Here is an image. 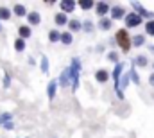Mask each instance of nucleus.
Returning <instances> with one entry per match:
<instances>
[{
  "label": "nucleus",
  "mask_w": 154,
  "mask_h": 138,
  "mask_svg": "<svg viewBox=\"0 0 154 138\" xmlns=\"http://www.w3.org/2000/svg\"><path fill=\"white\" fill-rule=\"evenodd\" d=\"M74 7H75V4H74L72 0H65V2H61V9H63L65 13H72Z\"/></svg>",
  "instance_id": "nucleus-4"
},
{
  "label": "nucleus",
  "mask_w": 154,
  "mask_h": 138,
  "mask_svg": "<svg viewBox=\"0 0 154 138\" xmlns=\"http://www.w3.org/2000/svg\"><path fill=\"white\" fill-rule=\"evenodd\" d=\"M143 43V36H136L134 38V45H142Z\"/></svg>",
  "instance_id": "nucleus-25"
},
{
  "label": "nucleus",
  "mask_w": 154,
  "mask_h": 138,
  "mask_svg": "<svg viewBox=\"0 0 154 138\" xmlns=\"http://www.w3.org/2000/svg\"><path fill=\"white\" fill-rule=\"evenodd\" d=\"M14 49H16V50H18V52H22V50H23V49H25V41H23V39H22V38H18V39H16V41H14Z\"/></svg>",
  "instance_id": "nucleus-12"
},
{
  "label": "nucleus",
  "mask_w": 154,
  "mask_h": 138,
  "mask_svg": "<svg viewBox=\"0 0 154 138\" xmlns=\"http://www.w3.org/2000/svg\"><path fill=\"white\" fill-rule=\"evenodd\" d=\"M9 16H11V11L5 9V7H2V9H0V18H2V20H7Z\"/></svg>",
  "instance_id": "nucleus-18"
},
{
  "label": "nucleus",
  "mask_w": 154,
  "mask_h": 138,
  "mask_svg": "<svg viewBox=\"0 0 154 138\" xmlns=\"http://www.w3.org/2000/svg\"><path fill=\"white\" fill-rule=\"evenodd\" d=\"M56 88H57V81H56V79H52V81L48 83V97H50V99H54V97H56Z\"/></svg>",
  "instance_id": "nucleus-7"
},
{
  "label": "nucleus",
  "mask_w": 154,
  "mask_h": 138,
  "mask_svg": "<svg viewBox=\"0 0 154 138\" xmlns=\"http://www.w3.org/2000/svg\"><path fill=\"white\" fill-rule=\"evenodd\" d=\"M145 29H147V33H149V34H151V36H154V22H149Z\"/></svg>",
  "instance_id": "nucleus-23"
},
{
  "label": "nucleus",
  "mask_w": 154,
  "mask_h": 138,
  "mask_svg": "<svg viewBox=\"0 0 154 138\" xmlns=\"http://www.w3.org/2000/svg\"><path fill=\"white\" fill-rule=\"evenodd\" d=\"M4 127H5V129H13V124H11V122H5Z\"/></svg>",
  "instance_id": "nucleus-29"
},
{
  "label": "nucleus",
  "mask_w": 154,
  "mask_h": 138,
  "mask_svg": "<svg viewBox=\"0 0 154 138\" xmlns=\"http://www.w3.org/2000/svg\"><path fill=\"white\" fill-rule=\"evenodd\" d=\"M116 41H118V45L122 47V50L124 52H127L129 49H131V39H129V36H127V31H118L116 33Z\"/></svg>",
  "instance_id": "nucleus-1"
},
{
  "label": "nucleus",
  "mask_w": 154,
  "mask_h": 138,
  "mask_svg": "<svg viewBox=\"0 0 154 138\" xmlns=\"http://www.w3.org/2000/svg\"><path fill=\"white\" fill-rule=\"evenodd\" d=\"M27 20L31 25H38L39 24V13H29L27 14Z\"/></svg>",
  "instance_id": "nucleus-8"
},
{
  "label": "nucleus",
  "mask_w": 154,
  "mask_h": 138,
  "mask_svg": "<svg viewBox=\"0 0 154 138\" xmlns=\"http://www.w3.org/2000/svg\"><path fill=\"white\" fill-rule=\"evenodd\" d=\"M120 72H122V65H116L115 74H113V77H115V81H116V83H118V75H120Z\"/></svg>",
  "instance_id": "nucleus-24"
},
{
  "label": "nucleus",
  "mask_w": 154,
  "mask_h": 138,
  "mask_svg": "<svg viewBox=\"0 0 154 138\" xmlns=\"http://www.w3.org/2000/svg\"><path fill=\"white\" fill-rule=\"evenodd\" d=\"M99 27L106 31V29H109V27H111V22H109V20H100V24H99Z\"/></svg>",
  "instance_id": "nucleus-20"
},
{
  "label": "nucleus",
  "mask_w": 154,
  "mask_h": 138,
  "mask_svg": "<svg viewBox=\"0 0 154 138\" xmlns=\"http://www.w3.org/2000/svg\"><path fill=\"white\" fill-rule=\"evenodd\" d=\"M14 13H16L18 16H25V14H29V13L25 11V7H23V5H20V4H18V5L14 7Z\"/></svg>",
  "instance_id": "nucleus-14"
},
{
  "label": "nucleus",
  "mask_w": 154,
  "mask_h": 138,
  "mask_svg": "<svg viewBox=\"0 0 154 138\" xmlns=\"http://www.w3.org/2000/svg\"><path fill=\"white\" fill-rule=\"evenodd\" d=\"M68 25H70V31H79V29H81V24H79L77 20H72Z\"/></svg>",
  "instance_id": "nucleus-21"
},
{
  "label": "nucleus",
  "mask_w": 154,
  "mask_h": 138,
  "mask_svg": "<svg viewBox=\"0 0 154 138\" xmlns=\"http://www.w3.org/2000/svg\"><path fill=\"white\" fill-rule=\"evenodd\" d=\"M151 83H152V84H154V75H152V77H151Z\"/></svg>",
  "instance_id": "nucleus-30"
},
{
  "label": "nucleus",
  "mask_w": 154,
  "mask_h": 138,
  "mask_svg": "<svg viewBox=\"0 0 154 138\" xmlns=\"http://www.w3.org/2000/svg\"><path fill=\"white\" fill-rule=\"evenodd\" d=\"M18 31H20V36H22V39H23V38H29V36H31V29H29L27 25H22V27H20Z\"/></svg>",
  "instance_id": "nucleus-11"
},
{
  "label": "nucleus",
  "mask_w": 154,
  "mask_h": 138,
  "mask_svg": "<svg viewBox=\"0 0 154 138\" xmlns=\"http://www.w3.org/2000/svg\"><path fill=\"white\" fill-rule=\"evenodd\" d=\"M56 24H57V25H65V24H66V14H65V13L56 14Z\"/></svg>",
  "instance_id": "nucleus-10"
},
{
  "label": "nucleus",
  "mask_w": 154,
  "mask_h": 138,
  "mask_svg": "<svg viewBox=\"0 0 154 138\" xmlns=\"http://www.w3.org/2000/svg\"><path fill=\"white\" fill-rule=\"evenodd\" d=\"M136 63H138V65H142V67H143V65H145V63H147V59H145V58H138V61H136Z\"/></svg>",
  "instance_id": "nucleus-27"
},
{
  "label": "nucleus",
  "mask_w": 154,
  "mask_h": 138,
  "mask_svg": "<svg viewBox=\"0 0 154 138\" xmlns=\"http://www.w3.org/2000/svg\"><path fill=\"white\" fill-rule=\"evenodd\" d=\"M108 11H109V5H108L106 2H99V4H97V14L104 16V14H106Z\"/></svg>",
  "instance_id": "nucleus-5"
},
{
  "label": "nucleus",
  "mask_w": 154,
  "mask_h": 138,
  "mask_svg": "<svg viewBox=\"0 0 154 138\" xmlns=\"http://www.w3.org/2000/svg\"><path fill=\"white\" fill-rule=\"evenodd\" d=\"M140 22H142V18H140L138 14H134V13H133V14H129V16L125 18V24H127V27H136Z\"/></svg>",
  "instance_id": "nucleus-3"
},
{
  "label": "nucleus",
  "mask_w": 154,
  "mask_h": 138,
  "mask_svg": "<svg viewBox=\"0 0 154 138\" xmlns=\"http://www.w3.org/2000/svg\"><path fill=\"white\" fill-rule=\"evenodd\" d=\"M79 70H81L79 61L74 59V61H72V68H70V79H72V88H74V90L79 86Z\"/></svg>",
  "instance_id": "nucleus-2"
},
{
  "label": "nucleus",
  "mask_w": 154,
  "mask_h": 138,
  "mask_svg": "<svg viewBox=\"0 0 154 138\" xmlns=\"http://www.w3.org/2000/svg\"><path fill=\"white\" fill-rule=\"evenodd\" d=\"M41 70L48 72V59H47V56H41Z\"/></svg>",
  "instance_id": "nucleus-19"
},
{
  "label": "nucleus",
  "mask_w": 154,
  "mask_h": 138,
  "mask_svg": "<svg viewBox=\"0 0 154 138\" xmlns=\"http://www.w3.org/2000/svg\"><path fill=\"white\" fill-rule=\"evenodd\" d=\"M59 83H61V86H68V84H70V68L65 70V72L61 74V79H59Z\"/></svg>",
  "instance_id": "nucleus-6"
},
{
  "label": "nucleus",
  "mask_w": 154,
  "mask_h": 138,
  "mask_svg": "<svg viewBox=\"0 0 154 138\" xmlns=\"http://www.w3.org/2000/svg\"><path fill=\"white\" fill-rule=\"evenodd\" d=\"M79 5H81L82 9H90V7H93V2H91V0H81Z\"/></svg>",
  "instance_id": "nucleus-17"
},
{
  "label": "nucleus",
  "mask_w": 154,
  "mask_h": 138,
  "mask_svg": "<svg viewBox=\"0 0 154 138\" xmlns=\"http://www.w3.org/2000/svg\"><path fill=\"white\" fill-rule=\"evenodd\" d=\"M95 77H97V81H100V83H106V81H108V72H106V70H99Z\"/></svg>",
  "instance_id": "nucleus-9"
},
{
  "label": "nucleus",
  "mask_w": 154,
  "mask_h": 138,
  "mask_svg": "<svg viewBox=\"0 0 154 138\" xmlns=\"http://www.w3.org/2000/svg\"><path fill=\"white\" fill-rule=\"evenodd\" d=\"M48 39H50V41H59V39H61V34H59L57 31H50V33H48Z\"/></svg>",
  "instance_id": "nucleus-15"
},
{
  "label": "nucleus",
  "mask_w": 154,
  "mask_h": 138,
  "mask_svg": "<svg viewBox=\"0 0 154 138\" xmlns=\"http://www.w3.org/2000/svg\"><path fill=\"white\" fill-rule=\"evenodd\" d=\"M122 16H124V9H122V7H115V9H113V18L118 20V18H122Z\"/></svg>",
  "instance_id": "nucleus-16"
},
{
  "label": "nucleus",
  "mask_w": 154,
  "mask_h": 138,
  "mask_svg": "<svg viewBox=\"0 0 154 138\" xmlns=\"http://www.w3.org/2000/svg\"><path fill=\"white\" fill-rule=\"evenodd\" d=\"M108 58H109V59H111V61H116V54H115V52H111V54H109V56H108Z\"/></svg>",
  "instance_id": "nucleus-28"
},
{
  "label": "nucleus",
  "mask_w": 154,
  "mask_h": 138,
  "mask_svg": "<svg viewBox=\"0 0 154 138\" xmlns=\"http://www.w3.org/2000/svg\"><path fill=\"white\" fill-rule=\"evenodd\" d=\"M9 118H11V113H4V115H0V124H5Z\"/></svg>",
  "instance_id": "nucleus-22"
},
{
  "label": "nucleus",
  "mask_w": 154,
  "mask_h": 138,
  "mask_svg": "<svg viewBox=\"0 0 154 138\" xmlns=\"http://www.w3.org/2000/svg\"><path fill=\"white\" fill-rule=\"evenodd\" d=\"M84 29H86V31H88V33H90V31H91V29H93V25H91V24H90V22H86V24H84Z\"/></svg>",
  "instance_id": "nucleus-26"
},
{
  "label": "nucleus",
  "mask_w": 154,
  "mask_h": 138,
  "mask_svg": "<svg viewBox=\"0 0 154 138\" xmlns=\"http://www.w3.org/2000/svg\"><path fill=\"white\" fill-rule=\"evenodd\" d=\"M61 41H63L65 45H70V43L74 41V39H72V34H70V33H63V34H61Z\"/></svg>",
  "instance_id": "nucleus-13"
}]
</instances>
